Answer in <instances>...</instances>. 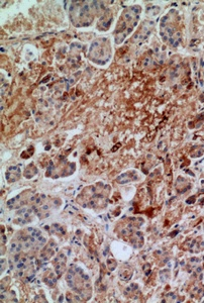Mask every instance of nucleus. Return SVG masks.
<instances>
[{
	"instance_id": "obj_1",
	"label": "nucleus",
	"mask_w": 204,
	"mask_h": 303,
	"mask_svg": "<svg viewBox=\"0 0 204 303\" xmlns=\"http://www.w3.org/2000/svg\"><path fill=\"white\" fill-rule=\"evenodd\" d=\"M21 248H22V244L14 241V243H12L11 246H10V253H12V254L18 253L20 249H21Z\"/></svg>"
}]
</instances>
